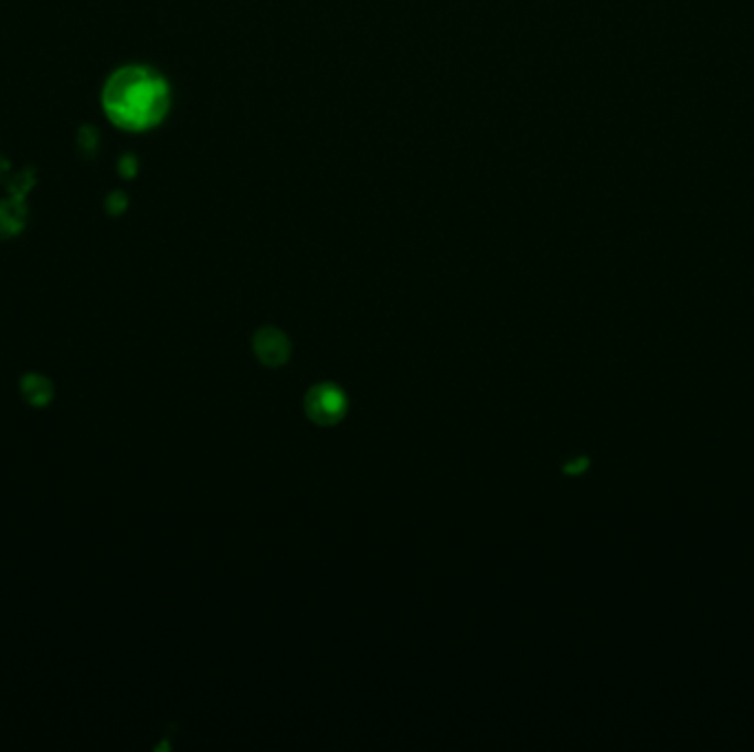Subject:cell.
Listing matches in <instances>:
<instances>
[{
  "instance_id": "obj_1",
  "label": "cell",
  "mask_w": 754,
  "mask_h": 752,
  "mask_svg": "<svg viewBox=\"0 0 754 752\" xmlns=\"http://www.w3.org/2000/svg\"><path fill=\"white\" fill-rule=\"evenodd\" d=\"M106 117L124 130L157 126L170 108L168 82L152 68L128 64L108 75L102 88Z\"/></svg>"
},
{
  "instance_id": "obj_2",
  "label": "cell",
  "mask_w": 754,
  "mask_h": 752,
  "mask_svg": "<svg viewBox=\"0 0 754 752\" xmlns=\"http://www.w3.org/2000/svg\"><path fill=\"white\" fill-rule=\"evenodd\" d=\"M307 417L320 426H333L347 415V395L333 384H318L305 398Z\"/></svg>"
},
{
  "instance_id": "obj_3",
  "label": "cell",
  "mask_w": 754,
  "mask_h": 752,
  "mask_svg": "<svg viewBox=\"0 0 754 752\" xmlns=\"http://www.w3.org/2000/svg\"><path fill=\"white\" fill-rule=\"evenodd\" d=\"M254 351L265 367H280L291 353V345L285 333L274 327H265L254 336Z\"/></svg>"
},
{
  "instance_id": "obj_4",
  "label": "cell",
  "mask_w": 754,
  "mask_h": 752,
  "mask_svg": "<svg viewBox=\"0 0 754 752\" xmlns=\"http://www.w3.org/2000/svg\"><path fill=\"white\" fill-rule=\"evenodd\" d=\"M20 393L24 398V402L33 409H44L53 402L55 398V386L53 382L38 371H29L20 378Z\"/></svg>"
}]
</instances>
